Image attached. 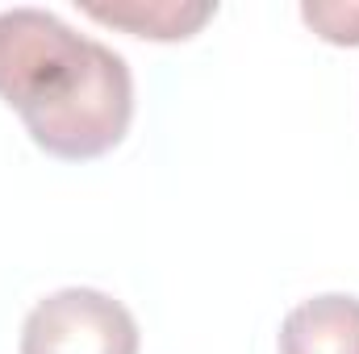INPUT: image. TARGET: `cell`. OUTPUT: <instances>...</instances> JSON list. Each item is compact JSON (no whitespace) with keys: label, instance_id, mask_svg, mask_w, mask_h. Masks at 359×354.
<instances>
[{"label":"cell","instance_id":"7a4b0ae2","mask_svg":"<svg viewBox=\"0 0 359 354\" xmlns=\"http://www.w3.org/2000/svg\"><path fill=\"white\" fill-rule=\"evenodd\" d=\"M21 354H138V321L96 288H59L21 325Z\"/></svg>","mask_w":359,"mask_h":354},{"label":"cell","instance_id":"6da1fadb","mask_svg":"<svg viewBox=\"0 0 359 354\" xmlns=\"http://www.w3.org/2000/svg\"><path fill=\"white\" fill-rule=\"evenodd\" d=\"M104 42L76 34L46 8L0 13V100L21 113L25 129L72 104L104 59Z\"/></svg>","mask_w":359,"mask_h":354},{"label":"cell","instance_id":"277c9868","mask_svg":"<svg viewBox=\"0 0 359 354\" xmlns=\"http://www.w3.org/2000/svg\"><path fill=\"white\" fill-rule=\"evenodd\" d=\"M92 21L126 29L151 42H184L205 21H213V0H121V4H84Z\"/></svg>","mask_w":359,"mask_h":354},{"label":"cell","instance_id":"3957f363","mask_svg":"<svg viewBox=\"0 0 359 354\" xmlns=\"http://www.w3.org/2000/svg\"><path fill=\"white\" fill-rule=\"evenodd\" d=\"M280 354H359V296L301 300L280 325Z\"/></svg>","mask_w":359,"mask_h":354},{"label":"cell","instance_id":"5b68a950","mask_svg":"<svg viewBox=\"0 0 359 354\" xmlns=\"http://www.w3.org/2000/svg\"><path fill=\"white\" fill-rule=\"evenodd\" d=\"M301 21L334 46H359V0H305Z\"/></svg>","mask_w":359,"mask_h":354}]
</instances>
